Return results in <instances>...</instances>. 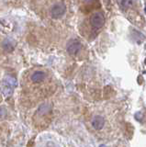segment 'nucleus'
I'll return each instance as SVG.
<instances>
[{
    "instance_id": "1",
    "label": "nucleus",
    "mask_w": 146,
    "mask_h": 147,
    "mask_svg": "<svg viewBox=\"0 0 146 147\" xmlns=\"http://www.w3.org/2000/svg\"><path fill=\"white\" fill-rule=\"evenodd\" d=\"M90 24L94 29H100L105 24V17L101 12H96L90 17Z\"/></svg>"
},
{
    "instance_id": "2",
    "label": "nucleus",
    "mask_w": 146,
    "mask_h": 147,
    "mask_svg": "<svg viewBox=\"0 0 146 147\" xmlns=\"http://www.w3.org/2000/svg\"><path fill=\"white\" fill-rule=\"evenodd\" d=\"M66 11V7L63 3H57L52 7L51 9V15L53 18H59L62 17Z\"/></svg>"
},
{
    "instance_id": "3",
    "label": "nucleus",
    "mask_w": 146,
    "mask_h": 147,
    "mask_svg": "<svg viewBox=\"0 0 146 147\" xmlns=\"http://www.w3.org/2000/svg\"><path fill=\"white\" fill-rule=\"evenodd\" d=\"M80 49H81V43L77 40H73L67 47V51L70 54L77 53L80 51Z\"/></svg>"
},
{
    "instance_id": "4",
    "label": "nucleus",
    "mask_w": 146,
    "mask_h": 147,
    "mask_svg": "<svg viewBox=\"0 0 146 147\" xmlns=\"http://www.w3.org/2000/svg\"><path fill=\"white\" fill-rule=\"evenodd\" d=\"M44 78H45V74L42 71H38V72L34 73L32 76H31V79H32V81L35 83L42 82Z\"/></svg>"
},
{
    "instance_id": "5",
    "label": "nucleus",
    "mask_w": 146,
    "mask_h": 147,
    "mask_svg": "<svg viewBox=\"0 0 146 147\" xmlns=\"http://www.w3.org/2000/svg\"><path fill=\"white\" fill-rule=\"evenodd\" d=\"M92 124H93V126H94L96 129H101V128L103 127V125H104V119H103L102 117L98 116V117H96V118L93 119Z\"/></svg>"
},
{
    "instance_id": "6",
    "label": "nucleus",
    "mask_w": 146,
    "mask_h": 147,
    "mask_svg": "<svg viewBox=\"0 0 146 147\" xmlns=\"http://www.w3.org/2000/svg\"><path fill=\"white\" fill-rule=\"evenodd\" d=\"M132 6V0H121V7L123 8H129Z\"/></svg>"
},
{
    "instance_id": "7",
    "label": "nucleus",
    "mask_w": 146,
    "mask_h": 147,
    "mask_svg": "<svg viewBox=\"0 0 146 147\" xmlns=\"http://www.w3.org/2000/svg\"><path fill=\"white\" fill-rule=\"evenodd\" d=\"M85 2H91V1H93V0H84Z\"/></svg>"
}]
</instances>
